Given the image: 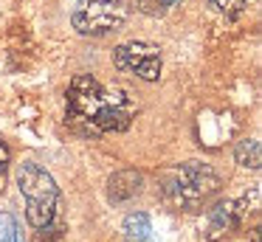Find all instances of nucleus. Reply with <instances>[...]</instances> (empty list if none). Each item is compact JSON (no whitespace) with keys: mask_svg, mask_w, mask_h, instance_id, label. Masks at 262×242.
Wrapping results in <instances>:
<instances>
[{"mask_svg":"<svg viewBox=\"0 0 262 242\" xmlns=\"http://www.w3.org/2000/svg\"><path fill=\"white\" fill-rule=\"evenodd\" d=\"M68 124L82 135L124 133L133 121V104L91 73H79L68 84Z\"/></svg>","mask_w":262,"mask_h":242,"instance_id":"1","label":"nucleus"},{"mask_svg":"<svg viewBox=\"0 0 262 242\" xmlns=\"http://www.w3.org/2000/svg\"><path fill=\"white\" fill-rule=\"evenodd\" d=\"M161 194L178 211H198L209 206L220 191V178L209 163L183 161L158 174Z\"/></svg>","mask_w":262,"mask_h":242,"instance_id":"2","label":"nucleus"},{"mask_svg":"<svg viewBox=\"0 0 262 242\" xmlns=\"http://www.w3.org/2000/svg\"><path fill=\"white\" fill-rule=\"evenodd\" d=\"M17 186L26 200V219L37 231H57L62 228V197L59 186L40 163L26 161L17 172Z\"/></svg>","mask_w":262,"mask_h":242,"instance_id":"3","label":"nucleus"},{"mask_svg":"<svg viewBox=\"0 0 262 242\" xmlns=\"http://www.w3.org/2000/svg\"><path fill=\"white\" fill-rule=\"evenodd\" d=\"M130 14V0H76L71 11V23L79 34L104 37L119 31Z\"/></svg>","mask_w":262,"mask_h":242,"instance_id":"4","label":"nucleus"},{"mask_svg":"<svg viewBox=\"0 0 262 242\" xmlns=\"http://www.w3.org/2000/svg\"><path fill=\"white\" fill-rule=\"evenodd\" d=\"M113 65L144 82H155L161 76V48L152 42H124L113 51Z\"/></svg>","mask_w":262,"mask_h":242,"instance_id":"5","label":"nucleus"},{"mask_svg":"<svg viewBox=\"0 0 262 242\" xmlns=\"http://www.w3.org/2000/svg\"><path fill=\"white\" fill-rule=\"evenodd\" d=\"M248 217V197L243 200H226V203H217L214 208H209V223H206V239L217 242L223 239L226 234H231L234 228L245 223Z\"/></svg>","mask_w":262,"mask_h":242,"instance_id":"6","label":"nucleus"},{"mask_svg":"<svg viewBox=\"0 0 262 242\" xmlns=\"http://www.w3.org/2000/svg\"><path fill=\"white\" fill-rule=\"evenodd\" d=\"M141 172H136V169H121V172L110 174L107 180V197L113 203H124L130 200V197H136L138 191H141Z\"/></svg>","mask_w":262,"mask_h":242,"instance_id":"7","label":"nucleus"},{"mask_svg":"<svg viewBox=\"0 0 262 242\" xmlns=\"http://www.w3.org/2000/svg\"><path fill=\"white\" fill-rule=\"evenodd\" d=\"M124 236L130 242H152V225L144 211H133L124 219Z\"/></svg>","mask_w":262,"mask_h":242,"instance_id":"8","label":"nucleus"},{"mask_svg":"<svg viewBox=\"0 0 262 242\" xmlns=\"http://www.w3.org/2000/svg\"><path fill=\"white\" fill-rule=\"evenodd\" d=\"M234 155H237V163L245 169H259V141L256 138H243L237 144V149H234Z\"/></svg>","mask_w":262,"mask_h":242,"instance_id":"9","label":"nucleus"},{"mask_svg":"<svg viewBox=\"0 0 262 242\" xmlns=\"http://www.w3.org/2000/svg\"><path fill=\"white\" fill-rule=\"evenodd\" d=\"M0 242H23L20 219L12 211H0Z\"/></svg>","mask_w":262,"mask_h":242,"instance_id":"10","label":"nucleus"},{"mask_svg":"<svg viewBox=\"0 0 262 242\" xmlns=\"http://www.w3.org/2000/svg\"><path fill=\"white\" fill-rule=\"evenodd\" d=\"M136 3H138V9H141L144 14L161 17V14H166V11H169L178 0H136Z\"/></svg>","mask_w":262,"mask_h":242,"instance_id":"11","label":"nucleus"},{"mask_svg":"<svg viewBox=\"0 0 262 242\" xmlns=\"http://www.w3.org/2000/svg\"><path fill=\"white\" fill-rule=\"evenodd\" d=\"M209 3H211V9L220 11L223 17H237L239 11L245 9V3H248V0H209Z\"/></svg>","mask_w":262,"mask_h":242,"instance_id":"12","label":"nucleus"},{"mask_svg":"<svg viewBox=\"0 0 262 242\" xmlns=\"http://www.w3.org/2000/svg\"><path fill=\"white\" fill-rule=\"evenodd\" d=\"M9 146L6 141H3V135H0V189H3V180H6V172H9Z\"/></svg>","mask_w":262,"mask_h":242,"instance_id":"13","label":"nucleus"},{"mask_svg":"<svg viewBox=\"0 0 262 242\" xmlns=\"http://www.w3.org/2000/svg\"><path fill=\"white\" fill-rule=\"evenodd\" d=\"M254 242H259V236H254Z\"/></svg>","mask_w":262,"mask_h":242,"instance_id":"14","label":"nucleus"}]
</instances>
